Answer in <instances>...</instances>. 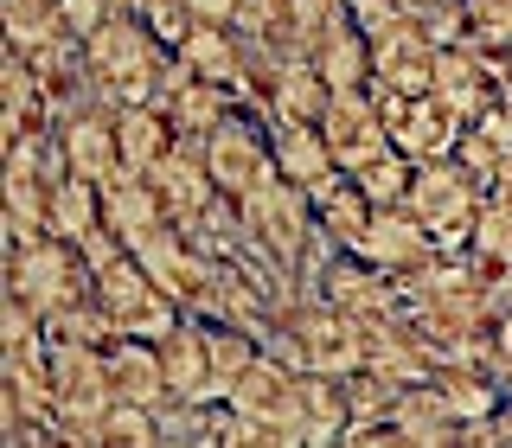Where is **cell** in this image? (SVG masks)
Returning <instances> with one entry per match:
<instances>
[{"label": "cell", "instance_id": "obj_1", "mask_svg": "<svg viewBox=\"0 0 512 448\" xmlns=\"http://www.w3.org/2000/svg\"><path fill=\"white\" fill-rule=\"evenodd\" d=\"M84 52H90V84H96V96H109V103H154L160 77H167V64H173V52L128 7L109 13V20L90 32Z\"/></svg>", "mask_w": 512, "mask_h": 448}, {"label": "cell", "instance_id": "obj_2", "mask_svg": "<svg viewBox=\"0 0 512 448\" xmlns=\"http://www.w3.org/2000/svg\"><path fill=\"white\" fill-rule=\"evenodd\" d=\"M7 288L52 320V314H64V308H77V301H90L96 269H90V256H84V244H77V237L45 231V237H32L26 250L7 256Z\"/></svg>", "mask_w": 512, "mask_h": 448}, {"label": "cell", "instance_id": "obj_3", "mask_svg": "<svg viewBox=\"0 0 512 448\" xmlns=\"http://www.w3.org/2000/svg\"><path fill=\"white\" fill-rule=\"evenodd\" d=\"M52 384H58V423L52 442H96V423L116 404V378H109V346H77L52 340Z\"/></svg>", "mask_w": 512, "mask_h": 448}, {"label": "cell", "instance_id": "obj_4", "mask_svg": "<svg viewBox=\"0 0 512 448\" xmlns=\"http://www.w3.org/2000/svg\"><path fill=\"white\" fill-rule=\"evenodd\" d=\"M237 212H244V237H250V244H263L269 256H282L288 269H308V250H314V237H320L308 186L269 173L256 192L237 199Z\"/></svg>", "mask_w": 512, "mask_h": 448}, {"label": "cell", "instance_id": "obj_5", "mask_svg": "<svg viewBox=\"0 0 512 448\" xmlns=\"http://www.w3.org/2000/svg\"><path fill=\"white\" fill-rule=\"evenodd\" d=\"M90 295H96V308L116 320V333H128V340H167V333L186 320V308L148 276V269H141L135 250L96 269V288H90Z\"/></svg>", "mask_w": 512, "mask_h": 448}, {"label": "cell", "instance_id": "obj_6", "mask_svg": "<svg viewBox=\"0 0 512 448\" xmlns=\"http://www.w3.org/2000/svg\"><path fill=\"white\" fill-rule=\"evenodd\" d=\"M404 205L423 218V231L436 237V250H461V244L474 237V218H480V205H487V186H480L474 173L461 167L455 154H448V160H429V167H416Z\"/></svg>", "mask_w": 512, "mask_h": 448}, {"label": "cell", "instance_id": "obj_7", "mask_svg": "<svg viewBox=\"0 0 512 448\" xmlns=\"http://www.w3.org/2000/svg\"><path fill=\"white\" fill-rule=\"evenodd\" d=\"M372 103L384 109L391 148H397V154H410L416 167H429V160H448V154L461 148V135H468V122H461L436 90L404 96V90H391V84H372Z\"/></svg>", "mask_w": 512, "mask_h": 448}, {"label": "cell", "instance_id": "obj_8", "mask_svg": "<svg viewBox=\"0 0 512 448\" xmlns=\"http://www.w3.org/2000/svg\"><path fill=\"white\" fill-rule=\"evenodd\" d=\"M128 250L141 256V269H148V276L167 288V295L180 301L186 314H212V301H218V295H212V269H218V263H212L199 244H192V237H186L173 218L154 224V231H141Z\"/></svg>", "mask_w": 512, "mask_h": 448}, {"label": "cell", "instance_id": "obj_9", "mask_svg": "<svg viewBox=\"0 0 512 448\" xmlns=\"http://www.w3.org/2000/svg\"><path fill=\"white\" fill-rule=\"evenodd\" d=\"M205 167H212V180L224 199H244L276 173V148H269V116H256V109H237V116H224L212 135H205Z\"/></svg>", "mask_w": 512, "mask_h": 448}, {"label": "cell", "instance_id": "obj_10", "mask_svg": "<svg viewBox=\"0 0 512 448\" xmlns=\"http://www.w3.org/2000/svg\"><path fill=\"white\" fill-rule=\"evenodd\" d=\"M288 327L301 333V352H308V372H327V378H352L365 365V352H372V327H365L359 314L333 308V301H308L301 295V308L288 314Z\"/></svg>", "mask_w": 512, "mask_h": 448}, {"label": "cell", "instance_id": "obj_11", "mask_svg": "<svg viewBox=\"0 0 512 448\" xmlns=\"http://www.w3.org/2000/svg\"><path fill=\"white\" fill-rule=\"evenodd\" d=\"M295 378L301 372H295V365H282L276 352H256L250 372L231 384L224 404L244 416V423H256V436H263V442H301L295 436Z\"/></svg>", "mask_w": 512, "mask_h": 448}, {"label": "cell", "instance_id": "obj_12", "mask_svg": "<svg viewBox=\"0 0 512 448\" xmlns=\"http://www.w3.org/2000/svg\"><path fill=\"white\" fill-rule=\"evenodd\" d=\"M365 39H372V71H378L372 84H391V90H404V96L436 90V52H442V45L423 39V32L404 20V7H397L391 20L365 26Z\"/></svg>", "mask_w": 512, "mask_h": 448}, {"label": "cell", "instance_id": "obj_13", "mask_svg": "<svg viewBox=\"0 0 512 448\" xmlns=\"http://www.w3.org/2000/svg\"><path fill=\"white\" fill-rule=\"evenodd\" d=\"M116 109L122 103H109V96H90L77 116H64L58 122V141H64V160H71V173H84V180L96 186H109V180H122V141H116Z\"/></svg>", "mask_w": 512, "mask_h": 448}, {"label": "cell", "instance_id": "obj_14", "mask_svg": "<svg viewBox=\"0 0 512 448\" xmlns=\"http://www.w3.org/2000/svg\"><path fill=\"white\" fill-rule=\"evenodd\" d=\"M320 135H327V148L346 173H359V167H372L378 154H391V128H384V109L372 103V90L333 96L327 116H320Z\"/></svg>", "mask_w": 512, "mask_h": 448}, {"label": "cell", "instance_id": "obj_15", "mask_svg": "<svg viewBox=\"0 0 512 448\" xmlns=\"http://www.w3.org/2000/svg\"><path fill=\"white\" fill-rule=\"evenodd\" d=\"M352 256L391 269V276H416V269L436 256V237L423 231V218H416L410 205H378L372 224L359 231V244H352Z\"/></svg>", "mask_w": 512, "mask_h": 448}, {"label": "cell", "instance_id": "obj_16", "mask_svg": "<svg viewBox=\"0 0 512 448\" xmlns=\"http://www.w3.org/2000/svg\"><path fill=\"white\" fill-rule=\"evenodd\" d=\"M148 180L160 186V199H167V218L180 224V231H186V224H199V218L224 199L218 180H212V167H205V141H180V148L160 160Z\"/></svg>", "mask_w": 512, "mask_h": 448}, {"label": "cell", "instance_id": "obj_17", "mask_svg": "<svg viewBox=\"0 0 512 448\" xmlns=\"http://www.w3.org/2000/svg\"><path fill=\"white\" fill-rule=\"evenodd\" d=\"M256 96H263V116L269 122H308V128H320V116H327V103H333L327 77H320V64L308 52L282 58L276 77H269ZM256 96H250V103H256Z\"/></svg>", "mask_w": 512, "mask_h": 448}, {"label": "cell", "instance_id": "obj_18", "mask_svg": "<svg viewBox=\"0 0 512 448\" xmlns=\"http://www.w3.org/2000/svg\"><path fill=\"white\" fill-rule=\"evenodd\" d=\"M436 96L461 122H474V116H487V109L500 103V77H493V64L480 58L474 45H442L436 52Z\"/></svg>", "mask_w": 512, "mask_h": 448}, {"label": "cell", "instance_id": "obj_19", "mask_svg": "<svg viewBox=\"0 0 512 448\" xmlns=\"http://www.w3.org/2000/svg\"><path fill=\"white\" fill-rule=\"evenodd\" d=\"M346 429H352L346 378L301 372V378H295V436H301V442H340Z\"/></svg>", "mask_w": 512, "mask_h": 448}, {"label": "cell", "instance_id": "obj_20", "mask_svg": "<svg viewBox=\"0 0 512 448\" xmlns=\"http://www.w3.org/2000/svg\"><path fill=\"white\" fill-rule=\"evenodd\" d=\"M308 199H314L320 237H327L333 250H352V244H359V231H365V224H372V212H378V205L365 199V186L352 180L346 167H340V173H327L320 186H308Z\"/></svg>", "mask_w": 512, "mask_h": 448}, {"label": "cell", "instance_id": "obj_21", "mask_svg": "<svg viewBox=\"0 0 512 448\" xmlns=\"http://www.w3.org/2000/svg\"><path fill=\"white\" fill-rule=\"evenodd\" d=\"M116 141H122V167L128 173H154L160 160L180 148V128L160 103H122L116 109Z\"/></svg>", "mask_w": 512, "mask_h": 448}, {"label": "cell", "instance_id": "obj_22", "mask_svg": "<svg viewBox=\"0 0 512 448\" xmlns=\"http://www.w3.org/2000/svg\"><path fill=\"white\" fill-rule=\"evenodd\" d=\"M109 378H116V397L128 404H148V410H167L173 391H167V365H160V340H122L109 346Z\"/></svg>", "mask_w": 512, "mask_h": 448}, {"label": "cell", "instance_id": "obj_23", "mask_svg": "<svg viewBox=\"0 0 512 448\" xmlns=\"http://www.w3.org/2000/svg\"><path fill=\"white\" fill-rule=\"evenodd\" d=\"M320 64V77H327V90L333 96H352V90H372V39H365V26L359 20H346V26H333L327 39L308 52Z\"/></svg>", "mask_w": 512, "mask_h": 448}, {"label": "cell", "instance_id": "obj_24", "mask_svg": "<svg viewBox=\"0 0 512 448\" xmlns=\"http://www.w3.org/2000/svg\"><path fill=\"white\" fill-rule=\"evenodd\" d=\"M269 148H276V173L295 180V186H320L327 173H340L327 135L308 128V122H269Z\"/></svg>", "mask_w": 512, "mask_h": 448}, {"label": "cell", "instance_id": "obj_25", "mask_svg": "<svg viewBox=\"0 0 512 448\" xmlns=\"http://www.w3.org/2000/svg\"><path fill=\"white\" fill-rule=\"evenodd\" d=\"M103 218H109V231H122L128 244H135L141 231L167 224V199H160V186L148 173H122V180L103 186Z\"/></svg>", "mask_w": 512, "mask_h": 448}, {"label": "cell", "instance_id": "obj_26", "mask_svg": "<svg viewBox=\"0 0 512 448\" xmlns=\"http://www.w3.org/2000/svg\"><path fill=\"white\" fill-rule=\"evenodd\" d=\"M391 423L404 429V442H461V436H468V423L448 410V397L436 391V378H429V384H410V391L397 397Z\"/></svg>", "mask_w": 512, "mask_h": 448}, {"label": "cell", "instance_id": "obj_27", "mask_svg": "<svg viewBox=\"0 0 512 448\" xmlns=\"http://www.w3.org/2000/svg\"><path fill=\"white\" fill-rule=\"evenodd\" d=\"M0 20H7V45H13V52H26V58L45 52V45H58V39H77V32L64 26L58 0H7Z\"/></svg>", "mask_w": 512, "mask_h": 448}, {"label": "cell", "instance_id": "obj_28", "mask_svg": "<svg viewBox=\"0 0 512 448\" xmlns=\"http://www.w3.org/2000/svg\"><path fill=\"white\" fill-rule=\"evenodd\" d=\"M96 224H109V218H103V186L84 180V173H71V180L52 192V231H58V237H77V244H84Z\"/></svg>", "mask_w": 512, "mask_h": 448}, {"label": "cell", "instance_id": "obj_29", "mask_svg": "<svg viewBox=\"0 0 512 448\" xmlns=\"http://www.w3.org/2000/svg\"><path fill=\"white\" fill-rule=\"evenodd\" d=\"M96 442H116V448H148V442H167V436H160V410L116 397V404L103 410V423H96Z\"/></svg>", "mask_w": 512, "mask_h": 448}, {"label": "cell", "instance_id": "obj_30", "mask_svg": "<svg viewBox=\"0 0 512 448\" xmlns=\"http://www.w3.org/2000/svg\"><path fill=\"white\" fill-rule=\"evenodd\" d=\"M468 250L480 256V263H500V269H512V199L487 192V205H480V218H474Z\"/></svg>", "mask_w": 512, "mask_h": 448}, {"label": "cell", "instance_id": "obj_31", "mask_svg": "<svg viewBox=\"0 0 512 448\" xmlns=\"http://www.w3.org/2000/svg\"><path fill=\"white\" fill-rule=\"evenodd\" d=\"M352 180L365 186V199H372V205H404L410 199V180H416V160L391 148V154H378L372 167H359Z\"/></svg>", "mask_w": 512, "mask_h": 448}, {"label": "cell", "instance_id": "obj_32", "mask_svg": "<svg viewBox=\"0 0 512 448\" xmlns=\"http://www.w3.org/2000/svg\"><path fill=\"white\" fill-rule=\"evenodd\" d=\"M128 13H135L167 52H180V45L192 39V26H199V13H192L186 0H128Z\"/></svg>", "mask_w": 512, "mask_h": 448}, {"label": "cell", "instance_id": "obj_33", "mask_svg": "<svg viewBox=\"0 0 512 448\" xmlns=\"http://www.w3.org/2000/svg\"><path fill=\"white\" fill-rule=\"evenodd\" d=\"M461 7H468V45L506 52L512 45V0H461Z\"/></svg>", "mask_w": 512, "mask_h": 448}, {"label": "cell", "instance_id": "obj_34", "mask_svg": "<svg viewBox=\"0 0 512 448\" xmlns=\"http://www.w3.org/2000/svg\"><path fill=\"white\" fill-rule=\"evenodd\" d=\"M288 13H295V32H301V45H308V52H314L320 39H327L333 26H346V20H352L346 0H288Z\"/></svg>", "mask_w": 512, "mask_h": 448}, {"label": "cell", "instance_id": "obj_35", "mask_svg": "<svg viewBox=\"0 0 512 448\" xmlns=\"http://www.w3.org/2000/svg\"><path fill=\"white\" fill-rule=\"evenodd\" d=\"M58 7H64V26H71L77 39H90L109 13H122V0H58Z\"/></svg>", "mask_w": 512, "mask_h": 448}, {"label": "cell", "instance_id": "obj_36", "mask_svg": "<svg viewBox=\"0 0 512 448\" xmlns=\"http://www.w3.org/2000/svg\"><path fill=\"white\" fill-rule=\"evenodd\" d=\"M192 13H199V20H212V26H231L237 20V0H186Z\"/></svg>", "mask_w": 512, "mask_h": 448}, {"label": "cell", "instance_id": "obj_37", "mask_svg": "<svg viewBox=\"0 0 512 448\" xmlns=\"http://www.w3.org/2000/svg\"><path fill=\"white\" fill-rule=\"evenodd\" d=\"M122 7H128V0H122Z\"/></svg>", "mask_w": 512, "mask_h": 448}]
</instances>
